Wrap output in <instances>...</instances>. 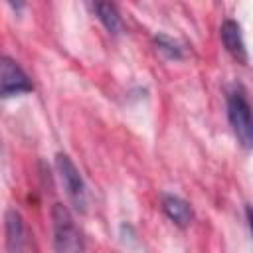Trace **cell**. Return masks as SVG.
Returning <instances> with one entry per match:
<instances>
[{
	"label": "cell",
	"mask_w": 253,
	"mask_h": 253,
	"mask_svg": "<svg viewBox=\"0 0 253 253\" xmlns=\"http://www.w3.org/2000/svg\"><path fill=\"white\" fill-rule=\"evenodd\" d=\"M51 233L55 253H83V235L75 225L71 211L63 204H55L51 208Z\"/></svg>",
	"instance_id": "cell-1"
},
{
	"label": "cell",
	"mask_w": 253,
	"mask_h": 253,
	"mask_svg": "<svg viewBox=\"0 0 253 253\" xmlns=\"http://www.w3.org/2000/svg\"><path fill=\"white\" fill-rule=\"evenodd\" d=\"M227 119L237 142L243 148H253V111L241 89H233L227 95Z\"/></svg>",
	"instance_id": "cell-2"
},
{
	"label": "cell",
	"mask_w": 253,
	"mask_h": 253,
	"mask_svg": "<svg viewBox=\"0 0 253 253\" xmlns=\"http://www.w3.org/2000/svg\"><path fill=\"white\" fill-rule=\"evenodd\" d=\"M55 170H57L59 182H61L69 202L73 204V208L77 211H85V208H87V186H85V182L81 178V172L75 166V162L67 154L59 152V154H55Z\"/></svg>",
	"instance_id": "cell-3"
},
{
	"label": "cell",
	"mask_w": 253,
	"mask_h": 253,
	"mask_svg": "<svg viewBox=\"0 0 253 253\" xmlns=\"http://www.w3.org/2000/svg\"><path fill=\"white\" fill-rule=\"evenodd\" d=\"M0 95L4 99L14 97V95H22V93H30L34 89L32 79L28 77V73L8 55H2V63H0Z\"/></svg>",
	"instance_id": "cell-4"
},
{
	"label": "cell",
	"mask_w": 253,
	"mask_h": 253,
	"mask_svg": "<svg viewBox=\"0 0 253 253\" xmlns=\"http://www.w3.org/2000/svg\"><path fill=\"white\" fill-rule=\"evenodd\" d=\"M4 233H6V251L8 253H28V231L18 210L10 208L4 215Z\"/></svg>",
	"instance_id": "cell-5"
},
{
	"label": "cell",
	"mask_w": 253,
	"mask_h": 253,
	"mask_svg": "<svg viewBox=\"0 0 253 253\" xmlns=\"http://www.w3.org/2000/svg\"><path fill=\"white\" fill-rule=\"evenodd\" d=\"M219 38L223 42V47L231 53L233 59H237L243 65L249 61V53H247V47L243 42L241 26L235 20H223V24L219 26Z\"/></svg>",
	"instance_id": "cell-6"
},
{
	"label": "cell",
	"mask_w": 253,
	"mask_h": 253,
	"mask_svg": "<svg viewBox=\"0 0 253 253\" xmlns=\"http://www.w3.org/2000/svg\"><path fill=\"white\" fill-rule=\"evenodd\" d=\"M162 210L180 227H186V225H190L194 221V210H192V206L184 198H180V196L164 194L162 196Z\"/></svg>",
	"instance_id": "cell-7"
},
{
	"label": "cell",
	"mask_w": 253,
	"mask_h": 253,
	"mask_svg": "<svg viewBox=\"0 0 253 253\" xmlns=\"http://www.w3.org/2000/svg\"><path fill=\"white\" fill-rule=\"evenodd\" d=\"M93 10H95L97 18L101 20V24L107 28L109 34L119 36L123 32V20H121L119 10H117L115 4H111V2H95Z\"/></svg>",
	"instance_id": "cell-8"
},
{
	"label": "cell",
	"mask_w": 253,
	"mask_h": 253,
	"mask_svg": "<svg viewBox=\"0 0 253 253\" xmlns=\"http://www.w3.org/2000/svg\"><path fill=\"white\" fill-rule=\"evenodd\" d=\"M154 45H156V51H160L168 59H182L184 57V47L166 34L154 36Z\"/></svg>",
	"instance_id": "cell-9"
},
{
	"label": "cell",
	"mask_w": 253,
	"mask_h": 253,
	"mask_svg": "<svg viewBox=\"0 0 253 253\" xmlns=\"http://www.w3.org/2000/svg\"><path fill=\"white\" fill-rule=\"evenodd\" d=\"M245 215H247V223H249V229H251V235H253V206L245 208Z\"/></svg>",
	"instance_id": "cell-10"
}]
</instances>
